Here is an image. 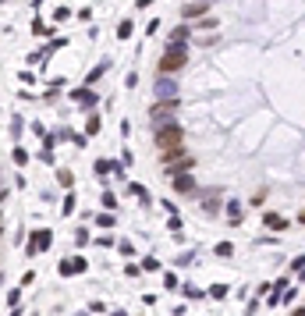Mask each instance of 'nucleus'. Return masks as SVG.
Listing matches in <instances>:
<instances>
[{
    "label": "nucleus",
    "mask_w": 305,
    "mask_h": 316,
    "mask_svg": "<svg viewBox=\"0 0 305 316\" xmlns=\"http://www.w3.org/2000/svg\"><path fill=\"white\" fill-rule=\"evenodd\" d=\"M152 146L160 150V157H167V153H181V146H185V132H181V125H177V121L160 125L156 135H152Z\"/></svg>",
    "instance_id": "f257e3e1"
},
{
    "label": "nucleus",
    "mask_w": 305,
    "mask_h": 316,
    "mask_svg": "<svg viewBox=\"0 0 305 316\" xmlns=\"http://www.w3.org/2000/svg\"><path fill=\"white\" fill-rule=\"evenodd\" d=\"M188 64V46L185 43H167V50L160 54V75H177Z\"/></svg>",
    "instance_id": "f03ea898"
},
{
    "label": "nucleus",
    "mask_w": 305,
    "mask_h": 316,
    "mask_svg": "<svg viewBox=\"0 0 305 316\" xmlns=\"http://www.w3.org/2000/svg\"><path fill=\"white\" fill-rule=\"evenodd\" d=\"M177 107H181V100H160V103L149 110V125H152V128H160V125L177 121Z\"/></svg>",
    "instance_id": "7ed1b4c3"
},
{
    "label": "nucleus",
    "mask_w": 305,
    "mask_h": 316,
    "mask_svg": "<svg viewBox=\"0 0 305 316\" xmlns=\"http://www.w3.org/2000/svg\"><path fill=\"white\" fill-rule=\"evenodd\" d=\"M163 160V171H167V178H177V174H192V167H195V160L185 157V153H167Z\"/></svg>",
    "instance_id": "20e7f679"
},
{
    "label": "nucleus",
    "mask_w": 305,
    "mask_h": 316,
    "mask_svg": "<svg viewBox=\"0 0 305 316\" xmlns=\"http://www.w3.org/2000/svg\"><path fill=\"white\" fill-rule=\"evenodd\" d=\"M50 241H54V231H46V228H39V231H32L29 235V256H39V252H46L50 249Z\"/></svg>",
    "instance_id": "39448f33"
},
{
    "label": "nucleus",
    "mask_w": 305,
    "mask_h": 316,
    "mask_svg": "<svg viewBox=\"0 0 305 316\" xmlns=\"http://www.w3.org/2000/svg\"><path fill=\"white\" fill-rule=\"evenodd\" d=\"M206 14H210V0H188L181 7V18L185 21H195V18H206Z\"/></svg>",
    "instance_id": "423d86ee"
},
{
    "label": "nucleus",
    "mask_w": 305,
    "mask_h": 316,
    "mask_svg": "<svg viewBox=\"0 0 305 316\" xmlns=\"http://www.w3.org/2000/svg\"><path fill=\"white\" fill-rule=\"evenodd\" d=\"M57 270H61V277H71V274H85V270H89V263H85L82 256H75V259H61V266H57Z\"/></svg>",
    "instance_id": "0eeeda50"
},
{
    "label": "nucleus",
    "mask_w": 305,
    "mask_h": 316,
    "mask_svg": "<svg viewBox=\"0 0 305 316\" xmlns=\"http://www.w3.org/2000/svg\"><path fill=\"white\" fill-rule=\"evenodd\" d=\"M170 185H174L177 196H195V178L192 174H177V178H170Z\"/></svg>",
    "instance_id": "6e6552de"
},
{
    "label": "nucleus",
    "mask_w": 305,
    "mask_h": 316,
    "mask_svg": "<svg viewBox=\"0 0 305 316\" xmlns=\"http://www.w3.org/2000/svg\"><path fill=\"white\" fill-rule=\"evenodd\" d=\"M156 96H160V100H177V82L163 75V79L156 82Z\"/></svg>",
    "instance_id": "1a4fd4ad"
},
{
    "label": "nucleus",
    "mask_w": 305,
    "mask_h": 316,
    "mask_svg": "<svg viewBox=\"0 0 305 316\" xmlns=\"http://www.w3.org/2000/svg\"><path fill=\"white\" fill-rule=\"evenodd\" d=\"M71 100L82 103L85 110H92V107H96V92H92V89H71Z\"/></svg>",
    "instance_id": "9d476101"
},
{
    "label": "nucleus",
    "mask_w": 305,
    "mask_h": 316,
    "mask_svg": "<svg viewBox=\"0 0 305 316\" xmlns=\"http://www.w3.org/2000/svg\"><path fill=\"white\" fill-rule=\"evenodd\" d=\"M263 224H266L270 231H288V224H291V221H288V217H281V213H266V217H263Z\"/></svg>",
    "instance_id": "9b49d317"
},
{
    "label": "nucleus",
    "mask_w": 305,
    "mask_h": 316,
    "mask_svg": "<svg viewBox=\"0 0 305 316\" xmlns=\"http://www.w3.org/2000/svg\"><path fill=\"white\" fill-rule=\"evenodd\" d=\"M202 210H206V213H220V196H217V192H206V196H202Z\"/></svg>",
    "instance_id": "f8f14e48"
},
{
    "label": "nucleus",
    "mask_w": 305,
    "mask_h": 316,
    "mask_svg": "<svg viewBox=\"0 0 305 316\" xmlns=\"http://www.w3.org/2000/svg\"><path fill=\"white\" fill-rule=\"evenodd\" d=\"M188 36H192L188 25H174V29H170V43H188Z\"/></svg>",
    "instance_id": "ddd939ff"
},
{
    "label": "nucleus",
    "mask_w": 305,
    "mask_h": 316,
    "mask_svg": "<svg viewBox=\"0 0 305 316\" xmlns=\"http://www.w3.org/2000/svg\"><path fill=\"white\" fill-rule=\"evenodd\" d=\"M227 224H241V203L238 199L227 203Z\"/></svg>",
    "instance_id": "4468645a"
},
{
    "label": "nucleus",
    "mask_w": 305,
    "mask_h": 316,
    "mask_svg": "<svg viewBox=\"0 0 305 316\" xmlns=\"http://www.w3.org/2000/svg\"><path fill=\"white\" fill-rule=\"evenodd\" d=\"M92 221H96V224H99V228H103V231H110V228H114V224H117V217H114V213H96V217H92Z\"/></svg>",
    "instance_id": "2eb2a0df"
},
{
    "label": "nucleus",
    "mask_w": 305,
    "mask_h": 316,
    "mask_svg": "<svg viewBox=\"0 0 305 316\" xmlns=\"http://www.w3.org/2000/svg\"><path fill=\"white\" fill-rule=\"evenodd\" d=\"M107 68H110V64H107V61H99V64H96V68H92V71H89V75H85V89H89V85H92V82L99 79V75H103V71H107Z\"/></svg>",
    "instance_id": "dca6fc26"
},
{
    "label": "nucleus",
    "mask_w": 305,
    "mask_h": 316,
    "mask_svg": "<svg viewBox=\"0 0 305 316\" xmlns=\"http://www.w3.org/2000/svg\"><path fill=\"white\" fill-rule=\"evenodd\" d=\"M57 181H61L64 188H71V185H75V174H71L68 167H61V171H57Z\"/></svg>",
    "instance_id": "f3484780"
},
{
    "label": "nucleus",
    "mask_w": 305,
    "mask_h": 316,
    "mask_svg": "<svg viewBox=\"0 0 305 316\" xmlns=\"http://www.w3.org/2000/svg\"><path fill=\"white\" fill-rule=\"evenodd\" d=\"M32 32H36V36H54V29H50L46 21H39V18L32 21Z\"/></svg>",
    "instance_id": "a211bd4d"
},
{
    "label": "nucleus",
    "mask_w": 305,
    "mask_h": 316,
    "mask_svg": "<svg viewBox=\"0 0 305 316\" xmlns=\"http://www.w3.org/2000/svg\"><path fill=\"white\" fill-rule=\"evenodd\" d=\"M96 132H99V117L89 114V121H85V135H96Z\"/></svg>",
    "instance_id": "6ab92c4d"
},
{
    "label": "nucleus",
    "mask_w": 305,
    "mask_h": 316,
    "mask_svg": "<svg viewBox=\"0 0 305 316\" xmlns=\"http://www.w3.org/2000/svg\"><path fill=\"white\" fill-rule=\"evenodd\" d=\"M96 171H99V174H110V171H117V163H114V160H99Z\"/></svg>",
    "instance_id": "aec40b11"
},
{
    "label": "nucleus",
    "mask_w": 305,
    "mask_h": 316,
    "mask_svg": "<svg viewBox=\"0 0 305 316\" xmlns=\"http://www.w3.org/2000/svg\"><path fill=\"white\" fill-rule=\"evenodd\" d=\"M195 25H199V29H217V25H220V21H217V18H210V14H206V18H199V21H195Z\"/></svg>",
    "instance_id": "412c9836"
},
{
    "label": "nucleus",
    "mask_w": 305,
    "mask_h": 316,
    "mask_svg": "<svg viewBox=\"0 0 305 316\" xmlns=\"http://www.w3.org/2000/svg\"><path fill=\"white\" fill-rule=\"evenodd\" d=\"M231 252H234V245H231V241H220V245H217V256H224V259H227Z\"/></svg>",
    "instance_id": "4be33fe9"
},
{
    "label": "nucleus",
    "mask_w": 305,
    "mask_h": 316,
    "mask_svg": "<svg viewBox=\"0 0 305 316\" xmlns=\"http://www.w3.org/2000/svg\"><path fill=\"white\" fill-rule=\"evenodd\" d=\"M68 18H71L68 7H57V11H54V21H68Z\"/></svg>",
    "instance_id": "5701e85b"
},
{
    "label": "nucleus",
    "mask_w": 305,
    "mask_h": 316,
    "mask_svg": "<svg viewBox=\"0 0 305 316\" xmlns=\"http://www.w3.org/2000/svg\"><path fill=\"white\" fill-rule=\"evenodd\" d=\"M117 36L128 39V36H132V21H121V25H117Z\"/></svg>",
    "instance_id": "b1692460"
},
{
    "label": "nucleus",
    "mask_w": 305,
    "mask_h": 316,
    "mask_svg": "<svg viewBox=\"0 0 305 316\" xmlns=\"http://www.w3.org/2000/svg\"><path fill=\"white\" fill-rule=\"evenodd\" d=\"M103 206H107V213H110V210L117 206V196H114V192H107V196H103Z\"/></svg>",
    "instance_id": "393cba45"
},
{
    "label": "nucleus",
    "mask_w": 305,
    "mask_h": 316,
    "mask_svg": "<svg viewBox=\"0 0 305 316\" xmlns=\"http://www.w3.org/2000/svg\"><path fill=\"white\" fill-rule=\"evenodd\" d=\"M75 213V196H64V217Z\"/></svg>",
    "instance_id": "a878e982"
},
{
    "label": "nucleus",
    "mask_w": 305,
    "mask_h": 316,
    "mask_svg": "<svg viewBox=\"0 0 305 316\" xmlns=\"http://www.w3.org/2000/svg\"><path fill=\"white\" fill-rule=\"evenodd\" d=\"M210 295H213V299H224V295H227V284H213Z\"/></svg>",
    "instance_id": "bb28decb"
},
{
    "label": "nucleus",
    "mask_w": 305,
    "mask_h": 316,
    "mask_svg": "<svg viewBox=\"0 0 305 316\" xmlns=\"http://www.w3.org/2000/svg\"><path fill=\"white\" fill-rule=\"evenodd\" d=\"M14 163L25 167V163H29V153H25V150H14Z\"/></svg>",
    "instance_id": "cd10ccee"
},
{
    "label": "nucleus",
    "mask_w": 305,
    "mask_h": 316,
    "mask_svg": "<svg viewBox=\"0 0 305 316\" xmlns=\"http://www.w3.org/2000/svg\"><path fill=\"white\" fill-rule=\"evenodd\" d=\"M75 241H78V245H89V231H85V228H78V231H75Z\"/></svg>",
    "instance_id": "c85d7f7f"
},
{
    "label": "nucleus",
    "mask_w": 305,
    "mask_h": 316,
    "mask_svg": "<svg viewBox=\"0 0 305 316\" xmlns=\"http://www.w3.org/2000/svg\"><path fill=\"white\" fill-rule=\"evenodd\" d=\"M291 316H305V309H302V306H295V309H291Z\"/></svg>",
    "instance_id": "c756f323"
},
{
    "label": "nucleus",
    "mask_w": 305,
    "mask_h": 316,
    "mask_svg": "<svg viewBox=\"0 0 305 316\" xmlns=\"http://www.w3.org/2000/svg\"><path fill=\"white\" fill-rule=\"evenodd\" d=\"M4 203H7V188H0V206H4Z\"/></svg>",
    "instance_id": "7c9ffc66"
},
{
    "label": "nucleus",
    "mask_w": 305,
    "mask_h": 316,
    "mask_svg": "<svg viewBox=\"0 0 305 316\" xmlns=\"http://www.w3.org/2000/svg\"><path fill=\"white\" fill-rule=\"evenodd\" d=\"M0 4H7V0H0Z\"/></svg>",
    "instance_id": "2f4dec72"
}]
</instances>
